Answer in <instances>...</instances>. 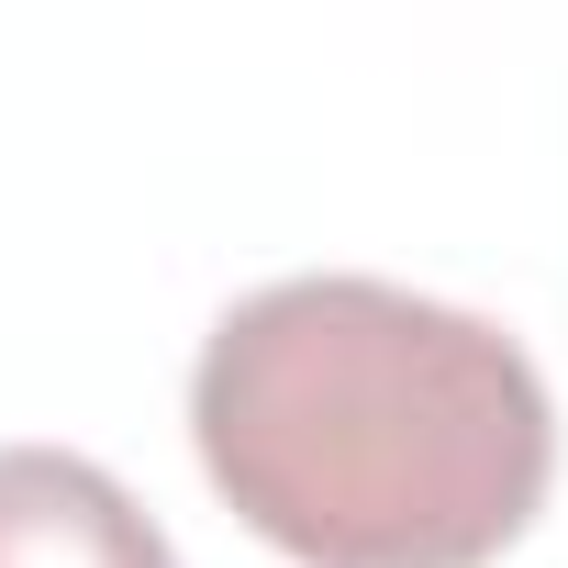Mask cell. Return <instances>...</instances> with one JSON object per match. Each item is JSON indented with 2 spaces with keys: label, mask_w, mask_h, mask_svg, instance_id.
I'll return each instance as SVG.
<instances>
[{
  "label": "cell",
  "mask_w": 568,
  "mask_h": 568,
  "mask_svg": "<svg viewBox=\"0 0 568 568\" xmlns=\"http://www.w3.org/2000/svg\"><path fill=\"white\" fill-rule=\"evenodd\" d=\"M190 446L302 568H490L557 479L535 357L402 278H267L190 368Z\"/></svg>",
  "instance_id": "1"
},
{
  "label": "cell",
  "mask_w": 568,
  "mask_h": 568,
  "mask_svg": "<svg viewBox=\"0 0 568 568\" xmlns=\"http://www.w3.org/2000/svg\"><path fill=\"white\" fill-rule=\"evenodd\" d=\"M0 568H179L156 513L79 446H0Z\"/></svg>",
  "instance_id": "2"
}]
</instances>
